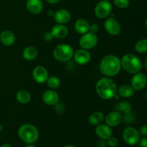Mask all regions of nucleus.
I'll return each mask as SVG.
<instances>
[{
	"instance_id": "obj_5",
	"label": "nucleus",
	"mask_w": 147,
	"mask_h": 147,
	"mask_svg": "<svg viewBox=\"0 0 147 147\" xmlns=\"http://www.w3.org/2000/svg\"><path fill=\"white\" fill-rule=\"evenodd\" d=\"M73 48L67 44L59 45L53 50V57L60 62L68 61L73 57Z\"/></svg>"
},
{
	"instance_id": "obj_18",
	"label": "nucleus",
	"mask_w": 147,
	"mask_h": 147,
	"mask_svg": "<svg viewBox=\"0 0 147 147\" xmlns=\"http://www.w3.org/2000/svg\"><path fill=\"white\" fill-rule=\"evenodd\" d=\"M51 34L53 37L57 39H63L68 34V29L67 27L61 24H57L53 27Z\"/></svg>"
},
{
	"instance_id": "obj_13",
	"label": "nucleus",
	"mask_w": 147,
	"mask_h": 147,
	"mask_svg": "<svg viewBox=\"0 0 147 147\" xmlns=\"http://www.w3.org/2000/svg\"><path fill=\"white\" fill-rule=\"evenodd\" d=\"M106 124L110 127H116L119 126L122 121V115L118 111H112L108 113L107 116H106Z\"/></svg>"
},
{
	"instance_id": "obj_29",
	"label": "nucleus",
	"mask_w": 147,
	"mask_h": 147,
	"mask_svg": "<svg viewBox=\"0 0 147 147\" xmlns=\"http://www.w3.org/2000/svg\"><path fill=\"white\" fill-rule=\"evenodd\" d=\"M107 144L110 147H116L119 145V141L114 136H111L107 139Z\"/></svg>"
},
{
	"instance_id": "obj_2",
	"label": "nucleus",
	"mask_w": 147,
	"mask_h": 147,
	"mask_svg": "<svg viewBox=\"0 0 147 147\" xmlns=\"http://www.w3.org/2000/svg\"><path fill=\"white\" fill-rule=\"evenodd\" d=\"M121 68V60L119 57L113 55L105 56L100 62V71L104 76L108 77L116 76L120 72Z\"/></svg>"
},
{
	"instance_id": "obj_1",
	"label": "nucleus",
	"mask_w": 147,
	"mask_h": 147,
	"mask_svg": "<svg viewBox=\"0 0 147 147\" xmlns=\"http://www.w3.org/2000/svg\"><path fill=\"white\" fill-rule=\"evenodd\" d=\"M96 90L99 97L104 100L111 99L116 96L117 86L116 83L109 78H103L98 81Z\"/></svg>"
},
{
	"instance_id": "obj_6",
	"label": "nucleus",
	"mask_w": 147,
	"mask_h": 147,
	"mask_svg": "<svg viewBox=\"0 0 147 147\" xmlns=\"http://www.w3.org/2000/svg\"><path fill=\"white\" fill-rule=\"evenodd\" d=\"M122 137L126 144L130 146H134L139 143L141 139V135L137 129L129 126L123 130Z\"/></svg>"
},
{
	"instance_id": "obj_8",
	"label": "nucleus",
	"mask_w": 147,
	"mask_h": 147,
	"mask_svg": "<svg viewBox=\"0 0 147 147\" xmlns=\"http://www.w3.org/2000/svg\"><path fill=\"white\" fill-rule=\"evenodd\" d=\"M112 5L109 0L100 1L95 7V14L96 17L100 19L106 18L111 14Z\"/></svg>"
},
{
	"instance_id": "obj_17",
	"label": "nucleus",
	"mask_w": 147,
	"mask_h": 147,
	"mask_svg": "<svg viewBox=\"0 0 147 147\" xmlns=\"http://www.w3.org/2000/svg\"><path fill=\"white\" fill-rule=\"evenodd\" d=\"M54 20L57 22L58 24H64L69 22L71 18L70 12L67 10L62 9L57 10V11L54 13Z\"/></svg>"
},
{
	"instance_id": "obj_10",
	"label": "nucleus",
	"mask_w": 147,
	"mask_h": 147,
	"mask_svg": "<svg viewBox=\"0 0 147 147\" xmlns=\"http://www.w3.org/2000/svg\"><path fill=\"white\" fill-rule=\"evenodd\" d=\"M131 86L134 90H142L146 86V77L144 73H137L131 79Z\"/></svg>"
},
{
	"instance_id": "obj_36",
	"label": "nucleus",
	"mask_w": 147,
	"mask_h": 147,
	"mask_svg": "<svg viewBox=\"0 0 147 147\" xmlns=\"http://www.w3.org/2000/svg\"><path fill=\"white\" fill-rule=\"evenodd\" d=\"M64 147H76V146H73V145H66V146H65Z\"/></svg>"
},
{
	"instance_id": "obj_21",
	"label": "nucleus",
	"mask_w": 147,
	"mask_h": 147,
	"mask_svg": "<svg viewBox=\"0 0 147 147\" xmlns=\"http://www.w3.org/2000/svg\"><path fill=\"white\" fill-rule=\"evenodd\" d=\"M104 114L100 111H96L92 113L88 119V122L92 126H98L104 120Z\"/></svg>"
},
{
	"instance_id": "obj_12",
	"label": "nucleus",
	"mask_w": 147,
	"mask_h": 147,
	"mask_svg": "<svg viewBox=\"0 0 147 147\" xmlns=\"http://www.w3.org/2000/svg\"><path fill=\"white\" fill-rule=\"evenodd\" d=\"M74 60L78 64L86 65L90 62L91 56L90 53L85 49H80L73 54Z\"/></svg>"
},
{
	"instance_id": "obj_26",
	"label": "nucleus",
	"mask_w": 147,
	"mask_h": 147,
	"mask_svg": "<svg viewBox=\"0 0 147 147\" xmlns=\"http://www.w3.org/2000/svg\"><path fill=\"white\" fill-rule=\"evenodd\" d=\"M47 84L50 88H51L52 90H54V89H57V88L60 87V79L57 77L55 76H51V77L47 78Z\"/></svg>"
},
{
	"instance_id": "obj_32",
	"label": "nucleus",
	"mask_w": 147,
	"mask_h": 147,
	"mask_svg": "<svg viewBox=\"0 0 147 147\" xmlns=\"http://www.w3.org/2000/svg\"><path fill=\"white\" fill-rule=\"evenodd\" d=\"M139 143V147H147V139L146 136L142 138V139H140Z\"/></svg>"
},
{
	"instance_id": "obj_9",
	"label": "nucleus",
	"mask_w": 147,
	"mask_h": 147,
	"mask_svg": "<svg viewBox=\"0 0 147 147\" xmlns=\"http://www.w3.org/2000/svg\"><path fill=\"white\" fill-rule=\"evenodd\" d=\"M104 28L111 35L116 36L120 33L121 26L119 22L114 18H109L105 21Z\"/></svg>"
},
{
	"instance_id": "obj_30",
	"label": "nucleus",
	"mask_w": 147,
	"mask_h": 147,
	"mask_svg": "<svg viewBox=\"0 0 147 147\" xmlns=\"http://www.w3.org/2000/svg\"><path fill=\"white\" fill-rule=\"evenodd\" d=\"M139 134H140L141 136H144V137L146 136V135H147V126L146 125H144V126H142V127L140 128V129H139Z\"/></svg>"
},
{
	"instance_id": "obj_22",
	"label": "nucleus",
	"mask_w": 147,
	"mask_h": 147,
	"mask_svg": "<svg viewBox=\"0 0 147 147\" xmlns=\"http://www.w3.org/2000/svg\"><path fill=\"white\" fill-rule=\"evenodd\" d=\"M22 55L25 60L31 61V60H34L37 57L38 52L35 47H32V46H29V47L24 48V50H23Z\"/></svg>"
},
{
	"instance_id": "obj_15",
	"label": "nucleus",
	"mask_w": 147,
	"mask_h": 147,
	"mask_svg": "<svg viewBox=\"0 0 147 147\" xmlns=\"http://www.w3.org/2000/svg\"><path fill=\"white\" fill-rule=\"evenodd\" d=\"M26 7L27 10L33 14H40L43 9V4L41 0H27Z\"/></svg>"
},
{
	"instance_id": "obj_28",
	"label": "nucleus",
	"mask_w": 147,
	"mask_h": 147,
	"mask_svg": "<svg viewBox=\"0 0 147 147\" xmlns=\"http://www.w3.org/2000/svg\"><path fill=\"white\" fill-rule=\"evenodd\" d=\"M115 6L119 9H125L130 4L129 0H114L113 1Z\"/></svg>"
},
{
	"instance_id": "obj_35",
	"label": "nucleus",
	"mask_w": 147,
	"mask_h": 147,
	"mask_svg": "<svg viewBox=\"0 0 147 147\" xmlns=\"http://www.w3.org/2000/svg\"><path fill=\"white\" fill-rule=\"evenodd\" d=\"M25 147H35V146L32 144H28V145H27Z\"/></svg>"
},
{
	"instance_id": "obj_23",
	"label": "nucleus",
	"mask_w": 147,
	"mask_h": 147,
	"mask_svg": "<svg viewBox=\"0 0 147 147\" xmlns=\"http://www.w3.org/2000/svg\"><path fill=\"white\" fill-rule=\"evenodd\" d=\"M16 98L19 103L22 104H27L31 100V96L28 91L25 90H19L16 95Z\"/></svg>"
},
{
	"instance_id": "obj_14",
	"label": "nucleus",
	"mask_w": 147,
	"mask_h": 147,
	"mask_svg": "<svg viewBox=\"0 0 147 147\" xmlns=\"http://www.w3.org/2000/svg\"><path fill=\"white\" fill-rule=\"evenodd\" d=\"M42 100L48 106H55L59 102V96L55 90H46L42 95Z\"/></svg>"
},
{
	"instance_id": "obj_37",
	"label": "nucleus",
	"mask_w": 147,
	"mask_h": 147,
	"mask_svg": "<svg viewBox=\"0 0 147 147\" xmlns=\"http://www.w3.org/2000/svg\"><path fill=\"white\" fill-rule=\"evenodd\" d=\"M2 130H3V126H2V125L0 124V131H1Z\"/></svg>"
},
{
	"instance_id": "obj_3",
	"label": "nucleus",
	"mask_w": 147,
	"mask_h": 147,
	"mask_svg": "<svg viewBox=\"0 0 147 147\" xmlns=\"http://www.w3.org/2000/svg\"><path fill=\"white\" fill-rule=\"evenodd\" d=\"M121 65L125 71L131 74L139 73L142 68V63L140 59L131 53L123 56L121 60Z\"/></svg>"
},
{
	"instance_id": "obj_34",
	"label": "nucleus",
	"mask_w": 147,
	"mask_h": 147,
	"mask_svg": "<svg viewBox=\"0 0 147 147\" xmlns=\"http://www.w3.org/2000/svg\"><path fill=\"white\" fill-rule=\"evenodd\" d=\"M0 147H11L9 144H4L1 145Z\"/></svg>"
},
{
	"instance_id": "obj_7",
	"label": "nucleus",
	"mask_w": 147,
	"mask_h": 147,
	"mask_svg": "<svg viewBox=\"0 0 147 147\" xmlns=\"http://www.w3.org/2000/svg\"><path fill=\"white\" fill-rule=\"evenodd\" d=\"M98 37L96 34L90 32L85 33L79 40V45L82 49L89 50L92 49L97 45Z\"/></svg>"
},
{
	"instance_id": "obj_20",
	"label": "nucleus",
	"mask_w": 147,
	"mask_h": 147,
	"mask_svg": "<svg viewBox=\"0 0 147 147\" xmlns=\"http://www.w3.org/2000/svg\"><path fill=\"white\" fill-rule=\"evenodd\" d=\"M89 27H90V24L87 20L84 19L78 20L75 24V29L76 32L82 34L89 32Z\"/></svg>"
},
{
	"instance_id": "obj_31",
	"label": "nucleus",
	"mask_w": 147,
	"mask_h": 147,
	"mask_svg": "<svg viewBox=\"0 0 147 147\" xmlns=\"http://www.w3.org/2000/svg\"><path fill=\"white\" fill-rule=\"evenodd\" d=\"M98 30V26L96 24H93L91 25H90L89 27V31L92 33H94L96 34V32H97Z\"/></svg>"
},
{
	"instance_id": "obj_11",
	"label": "nucleus",
	"mask_w": 147,
	"mask_h": 147,
	"mask_svg": "<svg viewBox=\"0 0 147 147\" xmlns=\"http://www.w3.org/2000/svg\"><path fill=\"white\" fill-rule=\"evenodd\" d=\"M32 77L37 83H43L48 78V72L43 66H37L32 71Z\"/></svg>"
},
{
	"instance_id": "obj_4",
	"label": "nucleus",
	"mask_w": 147,
	"mask_h": 147,
	"mask_svg": "<svg viewBox=\"0 0 147 147\" xmlns=\"http://www.w3.org/2000/svg\"><path fill=\"white\" fill-rule=\"evenodd\" d=\"M18 135L24 143L32 144L38 139L39 131L34 126L26 123L20 126L18 130Z\"/></svg>"
},
{
	"instance_id": "obj_16",
	"label": "nucleus",
	"mask_w": 147,
	"mask_h": 147,
	"mask_svg": "<svg viewBox=\"0 0 147 147\" xmlns=\"http://www.w3.org/2000/svg\"><path fill=\"white\" fill-rule=\"evenodd\" d=\"M112 129L110 126L105 124H99L96 128V134L100 139L106 140L112 136Z\"/></svg>"
},
{
	"instance_id": "obj_25",
	"label": "nucleus",
	"mask_w": 147,
	"mask_h": 147,
	"mask_svg": "<svg viewBox=\"0 0 147 147\" xmlns=\"http://www.w3.org/2000/svg\"><path fill=\"white\" fill-rule=\"evenodd\" d=\"M118 111H121L125 114H129L131 112V106L126 100L121 101L117 106Z\"/></svg>"
},
{
	"instance_id": "obj_33",
	"label": "nucleus",
	"mask_w": 147,
	"mask_h": 147,
	"mask_svg": "<svg viewBox=\"0 0 147 147\" xmlns=\"http://www.w3.org/2000/svg\"><path fill=\"white\" fill-rule=\"evenodd\" d=\"M47 3L49 4H55L57 3H58L60 0H45Z\"/></svg>"
},
{
	"instance_id": "obj_19",
	"label": "nucleus",
	"mask_w": 147,
	"mask_h": 147,
	"mask_svg": "<svg viewBox=\"0 0 147 147\" xmlns=\"http://www.w3.org/2000/svg\"><path fill=\"white\" fill-rule=\"evenodd\" d=\"M0 41L4 45L11 46L15 42V36L11 31L5 30L0 34Z\"/></svg>"
},
{
	"instance_id": "obj_24",
	"label": "nucleus",
	"mask_w": 147,
	"mask_h": 147,
	"mask_svg": "<svg viewBox=\"0 0 147 147\" xmlns=\"http://www.w3.org/2000/svg\"><path fill=\"white\" fill-rule=\"evenodd\" d=\"M119 94L123 98H131L134 94V89L129 85H123L119 88Z\"/></svg>"
},
{
	"instance_id": "obj_27",
	"label": "nucleus",
	"mask_w": 147,
	"mask_h": 147,
	"mask_svg": "<svg viewBox=\"0 0 147 147\" xmlns=\"http://www.w3.org/2000/svg\"><path fill=\"white\" fill-rule=\"evenodd\" d=\"M135 49L139 53H145L147 52V40L146 39L140 40L135 45Z\"/></svg>"
}]
</instances>
